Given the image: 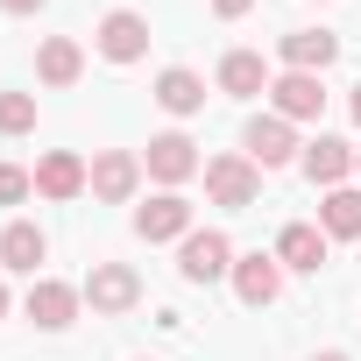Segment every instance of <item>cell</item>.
Masks as SVG:
<instances>
[{"label":"cell","instance_id":"cell-5","mask_svg":"<svg viewBox=\"0 0 361 361\" xmlns=\"http://www.w3.org/2000/svg\"><path fill=\"white\" fill-rule=\"evenodd\" d=\"M241 142H248V163H255V170H283V163L298 156V135H290L283 114H255Z\"/></svg>","mask_w":361,"mask_h":361},{"label":"cell","instance_id":"cell-17","mask_svg":"<svg viewBox=\"0 0 361 361\" xmlns=\"http://www.w3.org/2000/svg\"><path fill=\"white\" fill-rule=\"evenodd\" d=\"M156 106H163V114H199V106H206V78L185 71V64H170V71L156 78Z\"/></svg>","mask_w":361,"mask_h":361},{"label":"cell","instance_id":"cell-22","mask_svg":"<svg viewBox=\"0 0 361 361\" xmlns=\"http://www.w3.org/2000/svg\"><path fill=\"white\" fill-rule=\"evenodd\" d=\"M29 192H36V177H29L22 163H0V206H22Z\"/></svg>","mask_w":361,"mask_h":361},{"label":"cell","instance_id":"cell-1","mask_svg":"<svg viewBox=\"0 0 361 361\" xmlns=\"http://www.w3.org/2000/svg\"><path fill=\"white\" fill-rule=\"evenodd\" d=\"M177 269H185V283H220L234 276V241L220 227H192L185 248H177Z\"/></svg>","mask_w":361,"mask_h":361},{"label":"cell","instance_id":"cell-12","mask_svg":"<svg viewBox=\"0 0 361 361\" xmlns=\"http://www.w3.org/2000/svg\"><path fill=\"white\" fill-rule=\"evenodd\" d=\"M276 57H283V71H326V64L340 57V36H333V29H290V36L276 43Z\"/></svg>","mask_w":361,"mask_h":361},{"label":"cell","instance_id":"cell-27","mask_svg":"<svg viewBox=\"0 0 361 361\" xmlns=\"http://www.w3.org/2000/svg\"><path fill=\"white\" fill-rule=\"evenodd\" d=\"M0 312H8V283H0Z\"/></svg>","mask_w":361,"mask_h":361},{"label":"cell","instance_id":"cell-3","mask_svg":"<svg viewBox=\"0 0 361 361\" xmlns=\"http://www.w3.org/2000/svg\"><path fill=\"white\" fill-rule=\"evenodd\" d=\"M206 192H213V206H255V192H262V170L248 163V156H213L206 163Z\"/></svg>","mask_w":361,"mask_h":361},{"label":"cell","instance_id":"cell-13","mask_svg":"<svg viewBox=\"0 0 361 361\" xmlns=\"http://www.w3.org/2000/svg\"><path fill=\"white\" fill-rule=\"evenodd\" d=\"M85 185H92V170H85L71 149H50V156L36 163V192H43V199H78Z\"/></svg>","mask_w":361,"mask_h":361},{"label":"cell","instance_id":"cell-6","mask_svg":"<svg viewBox=\"0 0 361 361\" xmlns=\"http://www.w3.org/2000/svg\"><path fill=\"white\" fill-rule=\"evenodd\" d=\"M92 43H99V57H106V64H135V57L149 50V22H142L135 8H114V15L99 22V36H92Z\"/></svg>","mask_w":361,"mask_h":361},{"label":"cell","instance_id":"cell-26","mask_svg":"<svg viewBox=\"0 0 361 361\" xmlns=\"http://www.w3.org/2000/svg\"><path fill=\"white\" fill-rule=\"evenodd\" d=\"M312 361H347V354H312Z\"/></svg>","mask_w":361,"mask_h":361},{"label":"cell","instance_id":"cell-20","mask_svg":"<svg viewBox=\"0 0 361 361\" xmlns=\"http://www.w3.org/2000/svg\"><path fill=\"white\" fill-rule=\"evenodd\" d=\"M78 71H85V50H78L71 36H50V43L36 50V78H43V85H71Z\"/></svg>","mask_w":361,"mask_h":361},{"label":"cell","instance_id":"cell-8","mask_svg":"<svg viewBox=\"0 0 361 361\" xmlns=\"http://www.w3.org/2000/svg\"><path fill=\"white\" fill-rule=\"evenodd\" d=\"M276 290H283V262L276 255H262V248L255 255H234V298L241 305L262 312V305H276Z\"/></svg>","mask_w":361,"mask_h":361},{"label":"cell","instance_id":"cell-18","mask_svg":"<svg viewBox=\"0 0 361 361\" xmlns=\"http://www.w3.org/2000/svg\"><path fill=\"white\" fill-rule=\"evenodd\" d=\"M50 255V241H43V227L36 220H15V227H0V262L8 269H29L36 276V262Z\"/></svg>","mask_w":361,"mask_h":361},{"label":"cell","instance_id":"cell-4","mask_svg":"<svg viewBox=\"0 0 361 361\" xmlns=\"http://www.w3.org/2000/svg\"><path fill=\"white\" fill-rule=\"evenodd\" d=\"M85 305L106 312V319H114V312H135V305H142V276H135L128 262H99V269L85 276Z\"/></svg>","mask_w":361,"mask_h":361},{"label":"cell","instance_id":"cell-2","mask_svg":"<svg viewBox=\"0 0 361 361\" xmlns=\"http://www.w3.org/2000/svg\"><path fill=\"white\" fill-rule=\"evenodd\" d=\"M142 170L156 177V185H185V177H199L206 163H199V142L192 135H149V149H142Z\"/></svg>","mask_w":361,"mask_h":361},{"label":"cell","instance_id":"cell-25","mask_svg":"<svg viewBox=\"0 0 361 361\" xmlns=\"http://www.w3.org/2000/svg\"><path fill=\"white\" fill-rule=\"evenodd\" d=\"M354 121H361V85H354Z\"/></svg>","mask_w":361,"mask_h":361},{"label":"cell","instance_id":"cell-7","mask_svg":"<svg viewBox=\"0 0 361 361\" xmlns=\"http://www.w3.org/2000/svg\"><path fill=\"white\" fill-rule=\"evenodd\" d=\"M269 99H276L283 121H319V114H326V85H319V71H283V78H269Z\"/></svg>","mask_w":361,"mask_h":361},{"label":"cell","instance_id":"cell-24","mask_svg":"<svg viewBox=\"0 0 361 361\" xmlns=\"http://www.w3.org/2000/svg\"><path fill=\"white\" fill-rule=\"evenodd\" d=\"M0 8H8V15H36V8H43V0H0Z\"/></svg>","mask_w":361,"mask_h":361},{"label":"cell","instance_id":"cell-10","mask_svg":"<svg viewBox=\"0 0 361 361\" xmlns=\"http://www.w3.org/2000/svg\"><path fill=\"white\" fill-rule=\"evenodd\" d=\"M135 185H142V156H128V149L92 156V199L121 206V199H135Z\"/></svg>","mask_w":361,"mask_h":361},{"label":"cell","instance_id":"cell-28","mask_svg":"<svg viewBox=\"0 0 361 361\" xmlns=\"http://www.w3.org/2000/svg\"><path fill=\"white\" fill-rule=\"evenodd\" d=\"M354 177H361V149H354Z\"/></svg>","mask_w":361,"mask_h":361},{"label":"cell","instance_id":"cell-11","mask_svg":"<svg viewBox=\"0 0 361 361\" xmlns=\"http://www.w3.org/2000/svg\"><path fill=\"white\" fill-rule=\"evenodd\" d=\"M135 234H142V241H185V234H192V206L177 199V192H156V199L135 213Z\"/></svg>","mask_w":361,"mask_h":361},{"label":"cell","instance_id":"cell-19","mask_svg":"<svg viewBox=\"0 0 361 361\" xmlns=\"http://www.w3.org/2000/svg\"><path fill=\"white\" fill-rule=\"evenodd\" d=\"M220 92H234V99H255V92H269V71H262V57H255V50H227V57H220Z\"/></svg>","mask_w":361,"mask_h":361},{"label":"cell","instance_id":"cell-15","mask_svg":"<svg viewBox=\"0 0 361 361\" xmlns=\"http://www.w3.org/2000/svg\"><path fill=\"white\" fill-rule=\"evenodd\" d=\"M276 262H283V269H305V276H312V269L326 262V227H312V220H290V227L276 234Z\"/></svg>","mask_w":361,"mask_h":361},{"label":"cell","instance_id":"cell-21","mask_svg":"<svg viewBox=\"0 0 361 361\" xmlns=\"http://www.w3.org/2000/svg\"><path fill=\"white\" fill-rule=\"evenodd\" d=\"M36 128V99L29 92H0V135H29Z\"/></svg>","mask_w":361,"mask_h":361},{"label":"cell","instance_id":"cell-23","mask_svg":"<svg viewBox=\"0 0 361 361\" xmlns=\"http://www.w3.org/2000/svg\"><path fill=\"white\" fill-rule=\"evenodd\" d=\"M248 8H255V0H213V15H220V22H241Z\"/></svg>","mask_w":361,"mask_h":361},{"label":"cell","instance_id":"cell-16","mask_svg":"<svg viewBox=\"0 0 361 361\" xmlns=\"http://www.w3.org/2000/svg\"><path fill=\"white\" fill-rule=\"evenodd\" d=\"M319 227H326V241H361V192L354 185L326 192L319 199Z\"/></svg>","mask_w":361,"mask_h":361},{"label":"cell","instance_id":"cell-9","mask_svg":"<svg viewBox=\"0 0 361 361\" xmlns=\"http://www.w3.org/2000/svg\"><path fill=\"white\" fill-rule=\"evenodd\" d=\"M78 305H85V290H71V283H57V276H36V283H29V319H36L43 333H64V326L78 319Z\"/></svg>","mask_w":361,"mask_h":361},{"label":"cell","instance_id":"cell-14","mask_svg":"<svg viewBox=\"0 0 361 361\" xmlns=\"http://www.w3.org/2000/svg\"><path fill=\"white\" fill-rule=\"evenodd\" d=\"M347 170H354V149H347L340 135H319V142H305V177H312V185L340 192V185H347Z\"/></svg>","mask_w":361,"mask_h":361}]
</instances>
